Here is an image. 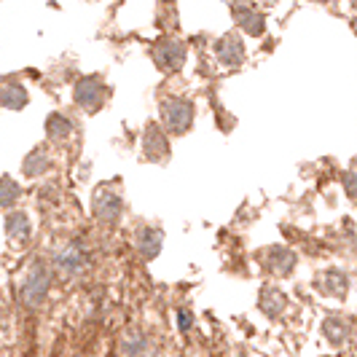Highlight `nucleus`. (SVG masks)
Here are the masks:
<instances>
[{
	"label": "nucleus",
	"mask_w": 357,
	"mask_h": 357,
	"mask_svg": "<svg viewBox=\"0 0 357 357\" xmlns=\"http://www.w3.org/2000/svg\"><path fill=\"white\" fill-rule=\"evenodd\" d=\"M156 62H159V68L164 70H178L180 65L185 62V46L180 43V40H172V38H164L159 46H156Z\"/></svg>",
	"instance_id": "2"
},
{
	"label": "nucleus",
	"mask_w": 357,
	"mask_h": 357,
	"mask_svg": "<svg viewBox=\"0 0 357 357\" xmlns=\"http://www.w3.org/2000/svg\"><path fill=\"white\" fill-rule=\"evenodd\" d=\"M75 97H78V102L86 110H97V107L102 105V86H100V81L97 78L81 81V86L75 89Z\"/></svg>",
	"instance_id": "4"
},
{
	"label": "nucleus",
	"mask_w": 357,
	"mask_h": 357,
	"mask_svg": "<svg viewBox=\"0 0 357 357\" xmlns=\"http://www.w3.org/2000/svg\"><path fill=\"white\" fill-rule=\"evenodd\" d=\"M215 54H218V59H220L226 68H236V65H242V59H245V46H242V40L236 36H226L215 43Z\"/></svg>",
	"instance_id": "3"
},
{
	"label": "nucleus",
	"mask_w": 357,
	"mask_h": 357,
	"mask_svg": "<svg viewBox=\"0 0 357 357\" xmlns=\"http://www.w3.org/2000/svg\"><path fill=\"white\" fill-rule=\"evenodd\" d=\"M261 306H264V312L277 317V314L282 312V306H285V298L280 296L277 287H266V290H264V298H261Z\"/></svg>",
	"instance_id": "5"
},
{
	"label": "nucleus",
	"mask_w": 357,
	"mask_h": 357,
	"mask_svg": "<svg viewBox=\"0 0 357 357\" xmlns=\"http://www.w3.org/2000/svg\"><path fill=\"white\" fill-rule=\"evenodd\" d=\"M161 121L169 132L183 135L194 121V105L188 100H180V97H167L161 102Z\"/></svg>",
	"instance_id": "1"
},
{
	"label": "nucleus",
	"mask_w": 357,
	"mask_h": 357,
	"mask_svg": "<svg viewBox=\"0 0 357 357\" xmlns=\"http://www.w3.org/2000/svg\"><path fill=\"white\" fill-rule=\"evenodd\" d=\"M325 277L331 280V287H325V296H336V271H328ZM344 287H347V280H344V274H339V293L341 296H344Z\"/></svg>",
	"instance_id": "6"
}]
</instances>
